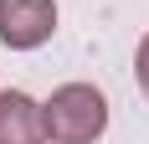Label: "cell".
<instances>
[{"instance_id":"cell-1","label":"cell","mask_w":149,"mask_h":144,"mask_svg":"<svg viewBox=\"0 0 149 144\" xmlns=\"http://www.w3.org/2000/svg\"><path fill=\"white\" fill-rule=\"evenodd\" d=\"M41 118H46V139L52 144H93L108 129V98L93 82H62L41 103Z\"/></svg>"},{"instance_id":"cell-2","label":"cell","mask_w":149,"mask_h":144,"mask_svg":"<svg viewBox=\"0 0 149 144\" xmlns=\"http://www.w3.org/2000/svg\"><path fill=\"white\" fill-rule=\"evenodd\" d=\"M57 31V0H0V41L10 52H36Z\"/></svg>"},{"instance_id":"cell-4","label":"cell","mask_w":149,"mask_h":144,"mask_svg":"<svg viewBox=\"0 0 149 144\" xmlns=\"http://www.w3.org/2000/svg\"><path fill=\"white\" fill-rule=\"evenodd\" d=\"M134 77H139V87H144V98H149V31H144V41L134 52Z\"/></svg>"},{"instance_id":"cell-3","label":"cell","mask_w":149,"mask_h":144,"mask_svg":"<svg viewBox=\"0 0 149 144\" xmlns=\"http://www.w3.org/2000/svg\"><path fill=\"white\" fill-rule=\"evenodd\" d=\"M0 144H46L41 103L21 87H0Z\"/></svg>"}]
</instances>
